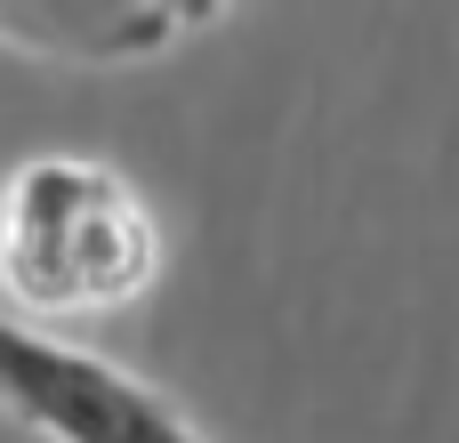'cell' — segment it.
Masks as SVG:
<instances>
[{
  "label": "cell",
  "instance_id": "6da1fadb",
  "mask_svg": "<svg viewBox=\"0 0 459 443\" xmlns=\"http://www.w3.org/2000/svg\"><path fill=\"white\" fill-rule=\"evenodd\" d=\"M161 274L145 194L89 153H32L0 186V299L40 323L121 315Z\"/></svg>",
  "mask_w": 459,
  "mask_h": 443
},
{
  "label": "cell",
  "instance_id": "7a4b0ae2",
  "mask_svg": "<svg viewBox=\"0 0 459 443\" xmlns=\"http://www.w3.org/2000/svg\"><path fill=\"white\" fill-rule=\"evenodd\" d=\"M0 412L40 443H210L153 379L0 315Z\"/></svg>",
  "mask_w": 459,
  "mask_h": 443
},
{
  "label": "cell",
  "instance_id": "3957f363",
  "mask_svg": "<svg viewBox=\"0 0 459 443\" xmlns=\"http://www.w3.org/2000/svg\"><path fill=\"white\" fill-rule=\"evenodd\" d=\"M194 16L210 8H161V0H0V48L48 56V65H137L161 56Z\"/></svg>",
  "mask_w": 459,
  "mask_h": 443
}]
</instances>
